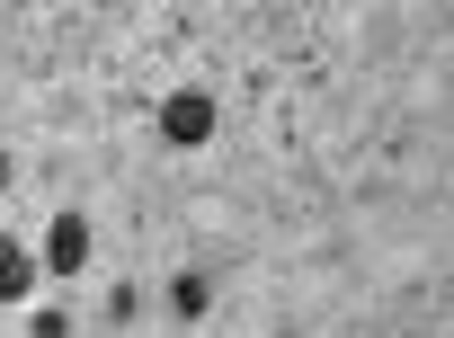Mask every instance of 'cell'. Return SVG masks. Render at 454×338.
<instances>
[{
	"instance_id": "obj_4",
	"label": "cell",
	"mask_w": 454,
	"mask_h": 338,
	"mask_svg": "<svg viewBox=\"0 0 454 338\" xmlns=\"http://www.w3.org/2000/svg\"><path fill=\"white\" fill-rule=\"evenodd\" d=\"M205 303H214V285H205V276L187 267V276L169 285V311H178V320H205Z\"/></svg>"
},
{
	"instance_id": "obj_3",
	"label": "cell",
	"mask_w": 454,
	"mask_h": 338,
	"mask_svg": "<svg viewBox=\"0 0 454 338\" xmlns=\"http://www.w3.org/2000/svg\"><path fill=\"white\" fill-rule=\"evenodd\" d=\"M27 285H36V258L19 240H0V303H27Z\"/></svg>"
},
{
	"instance_id": "obj_1",
	"label": "cell",
	"mask_w": 454,
	"mask_h": 338,
	"mask_svg": "<svg viewBox=\"0 0 454 338\" xmlns=\"http://www.w3.org/2000/svg\"><path fill=\"white\" fill-rule=\"evenodd\" d=\"M160 134H169L178 152H205V143H214V90H169V98H160Z\"/></svg>"
},
{
	"instance_id": "obj_2",
	"label": "cell",
	"mask_w": 454,
	"mask_h": 338,
	"mask_svg": "<svg viewBox=\"0 0 454 338\" xmlns=\"http://www.w3.org/2000/svg\"><path fill=\"white\" fill-rule=\"evenodd\" d=\"M45 267H54V276L90 267V223H81V214H54V232H45Z\"/></svg>"
},
{
	"instance_id": "obj_5",
	"label": "cell",
	"mask_w": 454,
	"mask_h": 338,
	"mask_svg": "<svg viewBox=\"0 0 454 338\" xmlns=\"http://www.w3.org/2000/svg\"><path fill=\"white\" fill-rule=\"evenodd\" d=\"M0 187H10V152H0Z\"/></svg>"
}]
</instances>
